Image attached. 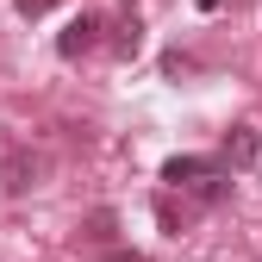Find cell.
Instances as JSON below:
<instances>
[{
    "mask_svg": "<svg viewBox=\"0 0 262 262\" xmlns=\"http://www.w3.org/2000/svg\"><path fill=\"white\" fill-rule=\"evenodd\" d=\"M100 31H106V19H100V13H75L69 25L56 31V56H62V62H81L94 44H100Z\"/></svg>",
    "mask_w": 262,
    "mask_h": 262,
    "instance_id": "6da1fadb",
    "label": "cell"
},
{
    "mask_svg": "<svg viewBox=\"0 0 262 262\" xmlns=\"http://www.w3.org/2000/svg\"><path fill=\"white\" fill-rule=\"evenodd\" d=\"M219 175H231L219 156H169V162H162V181H169V187H206Z\"/></svg>",
    "mask_w": 262,
    "mask_h": 262,
    "instance_id": "7a4b0ae2",
    "label": "cell"
},
{
    "mask_svg": "<svg viewBox=\"0 0 262 262\" xmlns=\"http://www.w3.org/2000/svg\"><path fill=\"white\" fill-rule=\"evenodd\" d=\"M0 187H7L13 200L38 187V162H31V150H7V156H0Z\"/></svg>",
    "mask_w": 262,
    "mask_h": 262,
    "instance_id": "3957f363",
    "label": "cell"
},
{
    "mask_svg": "<svg viewBox=\"0 0 262 262\" xmlns=\"http://www.w3.org/2000/svg\"><path fill=\"white\" fill-rule=\"evenodd\" d=\"M256 156H262L256 125H231V131H225V150H219V162H225V169H250Z\"/></svg>",
    "mask_w": 262,
    "mask_h": 262,
    "instance_id": "277c9868",
    "label": "cell"
},
{
    "mask_svg": "<svg viewBox=\"0 0 262 262\" xmlns=\"http://www.w3.org/2000/svg\"><path fill=\"white\" fill-rule=\"evenodd\" d=\"M138 50H144V19H138V0H125V19L113 25V56L131 62Z\"/></svg>",
    "mask_w": 262,
    "mask_h": 262,
    "instance_id": "5b68a950",
    "label": "cell"
},
{
    "mask_svg": "<svg viewBox=\"0 0 262 262\" xmlns=\"http://www.w3.org/2000/svg\"><path fill=\"white\" fill-rule=\"evenodd\" d=\"M81 237H88V244H113V237H119V212H113V206L88 212V219H81Z\"/></svg>",
    "mask_w": 262,
    "mask_h": 262,
    "instance_id": "8992f818",
    "label": "cell"
},
{
    "mask_svg": "<svg viewBox=\"0 0 262 262\" xmlns=\"http://www.w3.org/2000/svg\"><path fill=\"white\" fill-rule=\"evenodd\" d=\"M156 225H162V231H175V237H181V225H187V212H175V200H169V193L156 200Z\"/></svg>",
    "mask_w": 262,
    "mask_h": 262,
    "instance_id": "52a82bcc",
    "label": "cell"
},
{
    "mask_svg": "<svg viewBox=\"0 0 262 262\" xmlns=\"http://www.w3.org/2000/svg\"><path fill=\"white\" fill-rule=\"evenodd\" d=\"M13 7H19V19H44V13L62 7V0H13Z\"/></svg>",
    "mask_w": 262,
    "mask_h": 262,
    "instance_id": "ba28073f",
    "label": "cell"
},
{
    "mask_svg": "<svg viewBox=\"0 0 262 262\" xmlns=\"http://www.w3.org/2000/svg\"><path fill=\"white\" fill-rule=\"evenodd\" d=\"M100 262H150V256H144V250H106Z\"/></svg>",
    "mask_w": 262,
    "mask_h": 262,
    "instance_id": "9c48e42d",
    "label": "cell"
}]
</instances>
